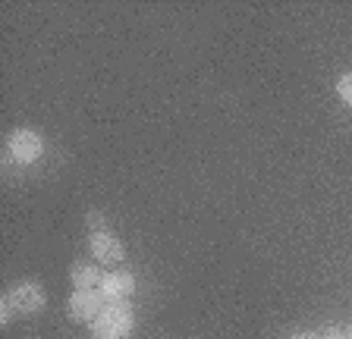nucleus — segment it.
I'll return each mask as SVG.
<instances>
[{
	"label": "nucleus",
	"instance_id": "1a4fd4ad",
	"mask_svg": "<svg viewBox=\"0 0 352 339\" xmlns=\"http://www.w3.org/2000/svg\"><path fill=\"white\" fill-rule=\"evenodd\" d=\"M13 317H16V308H13V302H10L7 295H3V299H0V320H3V327L13 324Z\"/></svg>",
	"mask_w": 352,
	"mask_h": 339
},
{
	"label": "nucleus",
	"instance_id": "0eeeda50",
	"mask_svg": "<svg viewBox=\"0 0 352 339\" xmlns=\"http://www.w3.org/2000/svg\"><path fill=\"white\" fill-rule=\"evenodd\" d=\"M69 280H73V289H95L101 283V270L91 264H73Z\"/></svg>",
	"mask_w": 352,
	"mask_h": 339
},
{
	"label": "nucleus",
	"instance_id": "f03ea898",
	"mask_svg": "<svg viewBox=\"0 0 352 339\" xmlns=\"http://www.w3.org/2000/svg\"><path fill=\"white\" fill-rule=\"evenodd\" d=\"M7 151L13 154V161L19 163H35L44 154V139L35 129H16L7 139Z\"/></svg>",
	"mask_w": 352,
	"mask_h": 339
},
{
	"label": "nucleus",
	"instance_id": "6e6552de",
	"mask_svg": "<svg viewBox=\"0 0 352 339\" xmlns=\"http://www.w3.org/2000/svg\"><path fill=\"white\" fill-rule=\"evenodd\" d=\"M337 95H340V101L349 104V107H352V73H343V75H340V82H337Z\"/></svg>",
	"mask_w": 352,
	"mask_h": 339
},
{
	"label": "nucleus",
	"instance_id": "20e7f679",
	"mask_svg": "<svg viewBox=\"0 0 352 339\" xmlns=\"http://www.w3.org/2000/svg\"><path fill=\"white\" fill-rule=\"evenodd\" d=\"M7 299L13 302L16 314H38V311L47 308V295L38 283H16L7 292Z\"/></svg>",
	"mask_w": 352,
	"mask_h": 339
},
{
	"label": "nucleus",
	"instance_id": "9b49d317",
	"mask_svg": "<svg viewBox=\"0 0 352 339\" xmlns=\"http://www.w3.org/2000/svg\"><path fill=\"white\" fill-rule=\"evenodd\" d=\"M321 339H349V336H346V330H337V327H330V330L324 333Z\"/></svg>",
	"mask_w": 352,
	"mask_h": 339
},
{
	"label": "nucleus",
	"instance_id": "7ed1b4c3",
	"mask_svg": "<svg viewBox=\"0 0 352 339\" xmlns=\"http://www.w3.org/2000/svg\"><path fill=\"white\" fill-rule=\"evenodd\" d=\"M104 308H107V302H104V295L98 289H76L69 295V314L82 324H95Z\"/></svg>",
	"mask_w": 352,
	"mask_h": 339
},
{
	"label": "nucleus",
	"instance_id": "f257e3e1",
	"mask_svg": "<svg viewBox=\"0 0 352 339\" xmlns=\"http://www.w3.org/2000/svg\"><path fill=\"white\" fill-rule=\"evenodd\" d=\"M135 330V314H132L129 302H113L101 311L95 324H91V336L95 339H129Z\"/></svg>",
	"mask_w": 352,
	"mask_h": 339
},
{
	"label": "nucleus",
	"instance_id": "39448f33",
	"mask_svg": "<svg viewBox=\"0 0 352 339\" xmlns=\"http://www.w3.org/2000/svg\"><path fill=\"white\" fill-rule=\"evenodd\" d=\"M98 292L104 295V302H126L132 292H135V277L129 270H110L101 273V283H98Z\"/></svg>",
	"mask_w": 352,
	"mask_h": 339
},
{
	"label": "nucleus",
	"instance_id": "ddd939ff",
	"mask_svg": "<svg viewBox=\"0 0 352 339\" xmlns=\"http://www.w3.org/2000/svg\"><path fill=\"white\" fill-rule=\"evenodd\" d=\"M346 336H349V339H352V327H349V330H346Z\"/></svg>",
	"mask_w": 352,
	"mask_h": 339
},
{
	"label": "nucleus",
	"instance_id": "423d86ee",
	"mask_svg": "<svg viewBox=\"0 0 352 339\" xmlns=\"http://www.w3.org/2000/svg\"><path fill=\"white\" fill-rule=\"evenodd\" d=\"M91 255H95V261H101V264H120V261L126 258L123 251V242H120L113 233H91Z\"/></svg>",
	"mask_w": 352,
	"mask_h": 339
},
{
	"label": "nucleus",
	"instance_id": "f8f14e48",
	"mask_svg": "<svg viewBox=\"0 0 352 339\" xmlns=\"http://www.w3.org/2000/svg\"><path fill=\"white\" fill-rule=\"evenodd\" d=\"M293 339H321V336H318V333H296Z\"/></svg>",
	"mask_w": 352,
	"mask_h": 339
},
{
	"label": "nucleus",
	"instance_id": "9d476101",
	"mask_svg": "<svg viewBox=\"0 0 352 339\" xmlns=\"http://www.w3.org/2000/svg\"><path fill=\"white\" fill-rule=\"evenodd\" d=\"M88 226L95 229V233H104V229H107V217H104L101 211H88Z\"/></svg>",
	"mask_w": 352,
	"mask_h": 339
}]
</instances>
